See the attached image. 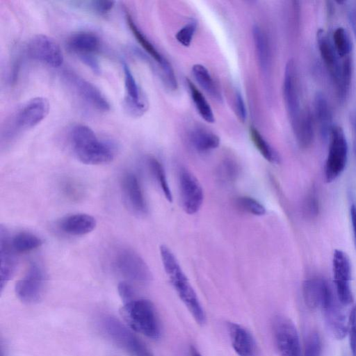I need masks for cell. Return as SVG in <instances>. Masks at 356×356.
Here are the masks:
<instances>
[{
	"instance_id": "obj_1",
	"label": "cell",
	"mask_w": 356,
	"mask_h": 356,
	"mask_svg": "<svg viewBox=\"0 0 356 356\" xmlns=\"http://www.w3.org/2000/svg\"><path fill=\"white\" fill-rule=\"evenodd\" d=\"M70 141L74 155L84 164H106L115 156V145L99 138L90 127L84 124H76L72 128Z\"/></svg>"
},
{
	"instance_id": "obj_2",
	"label": "cell",
	"mask_w": 356,
	"mask_h": 356,
	"mask_svg": "<svg viewBox=\"0 0 356 356\" xmlns=\"http://www.w3.org/2000/svg\"><path fill=\"white\" fill-rule=\"evenodd\" d=\"M160 254L164 270L178 297L195 321L200 325L204 324L205 312L176 257L165 245L160 246Z\"/></svg>"
},
{
	"instance_id": "obj_3",
	"label": "cell",
	"mask_w": 356,
	"mask_h": 356,
	"mask_svg": "<svg viewBox=\"0 0 356 356\" xmlns=\"http://www.w3.org/2000/svg\"><path fill=\"white\" fill-rule=\"evenodd\" d=\"M49 102L43 97H34L19 107L6 120L1 129V143H8L20 134L32 129L48 115Z\"/></svg>"
},
{
	"instance_id": "obj_4",
	"label": "cell",
	"mask_w": 356,
	"mask_h": 356,
	"mask_svg": "<svg viewBox=\"0 0 356 356\" xmlns=\"http://www.w3.org/2000/svg\"><path fill=\"white\" fill-rule=\"evenodd\" d=\"M120 314L132 330L152 339L161 332L159 318L153 303L145 298H136L123 302Z\"/></svg>"
},
{
	"instance_id": "obj_5",
	"label": "cell",
	"mask_w": 356,
	"mask_h": 356,
	"mask_svg": "<svg viewBox=\"0 0 356 356\" xmlns=\"http://www.w3.org/2000/svg\"><path fill=\"white\" fill-rule=\"evenodd\" d=\"M101 324L111 341L129 356H153L145 344L117 318L106 316Z\"/></svg>"
},
{
	"instance_id": "obj_6",
	"label": "cell",
	"mask_w": 356,
	"mask_h": 356,
	"mask_svg": "<svg viewBox=\"0 0 356 356\" xmlns=\"http://www.w3.org/2000/svg\"><path fill=\"white\" fill-rule=\"evenodd\" d=\"M330 143L324 175L327 182L335 180L344 170L348 155L346 135L341 127L334 126L329 138Z\"/></svg>"
},
{
	"instance_id": "obj_7",
	"label": "cell",
	"mask_w": 356,
	"mask_h": 356,
	"mask_svg": "<svg viewBox=\"0 0 356 356\" xmlns=\"http://www.w3.org/2000/svg\"><path fill=\"white\" fill-rule=\"evenodd\" d=\"M47 274L38 263L30 264L25 275L18 280L15 291L19 300L26 304H35L42 298L47 285Z\"/></svg>"
},
{
	"instance_id": "obj_8",
	"label": "cell",
	"mask_w": 356,
	"mask_h": 356,
	"mask_svg": "<svg viewBox=\"0 0 356 356\" xmlns=\"http://www.w3.org/2000/svg\"><path fill=\"white\" fill-rule=\"evenodd\" d=\"M283 97L288 117L293 129L300 120L306 108H302L301 105L297 69L292 59L287 62L285 67Z\"/></svg>"
},
{
	"instance_id": "obj_9",
	"label": "cell",
	"mask_w": 356,
	"mask_h": 356,
	"mask_svg": "<svg viewBox=\"0 0 356 356\" xmlns=\"http://www.w3.org/2000/svg\"><path fill=\"white\" fill-rule=\"evenodd\" d=\"M28 58L51 67H58L63 63V54L58 44L45 35L32 37L25 47Z\"/></svg>"
},
{
	"instance_id": "obj_10",
	"label": "cell",
	"mask_w": 356,
	"mask_h": 356,
	"mask_svg": "<svg viewBox=\"0 0 356 356\" xmlns=\"http://www.w3.org/2000/svg\"><path fill=\"white\" fill-rule=\"evenodd\" d=\"M63 77L75 95L90 107L102 112L110 110L108 99L95 85L71 71L64 72Z\"/></svg>"
},
{
	"instance_id": "obj_11",
	"label": "cell",
	"mask_w": 356,
	"mask_h": 356,
	"mask_svg": "<svg viewBox=\"0 0 356 356\" xmlns=\"http://www.w3.org/2000/svg\"><path fill=\"white\" fill-rule=\"evenodd\" d=\"M114 264L124 277L145 284L151 279V272L144 260L131 249H122L115 255Z\"/></svg>"
},
{
	"instance_id": "obj_12",
	"label": "cell",
	"mask_w": 356,
	"mask_h": 356,
	"mask_svg": "<svg viewBox=\"0 0 356 356\" xmlns=\"http://www.w3.org/2000/svg\"><path fill=\"white\" fill-rule=\"evenodd\" d=\"M273 335L280 356H302L298 331L289 318L284 316L276 318Z\"/></svg>"
},
{
	"instance_id": "obj_13",
	"label": "cell",
	"mask_w": 356,
	"mask_h": 356,
	"mask_svg": "<svg viewBox=\"0 0 356 356\" xmlns=\"http://www.w3.org/2000/svg\"><path fill=\"white\" fill-rule=\"evenodd\" d=\"M178 183L183 209L190 215L197 213L202 207L204 200V192L200 183L185 168L179 170Z\"/></svg>"
},
{
	"instance_id": "obj_14",
	"label": "cell",
	"mask_w": 356,
	"mask_h": 356,
	"mask_svg": "<svg viewBox=\"0 0 356 356\" xmlns=\"http://www.w3.org/2000/svg\"><path fill=\"white\" fill-rule=\"evenodd\" d=\"M332 266L337 296L343 305H350L353 296L350 286L351 266L348 255L341 250H335Z\"/></svg>"
},
{
	"instance_id": "obj_15",
	"label": "cell",
	"mask_w": 356,
	"mask_h": 356,
	"mask_svg": "<svg viewBox=\"0 0 356 356\" xmlns=\"http://www.w3.org/2000/svg\"><path fill=\"white\" fill-rule=\"evenodd\" d=\"M342 305L336 293H334L332 291L321 307L328 328L338 339H343L348 332V326Z\"/></svg>"
},
{
	"instance_id": "obj_16",
	"label": "cell",
	"mask_w": 356,
	"mask_h": 356,
	"mask_svg": "<svg viewBox=\"0 0 356 356\" xmlns=\"http://www.w3.org/2000/svg\"><path fill=\"white\" fill-rule=\"evenodd\" d=\"M316 38L321 58L337 88L342 76L343 59L338 55L332 38L325 31L318 30Z\"/></svg>"
},
{
	"instance_id": "obj_17",
	"label": "cell",
	"mask_w": 356,
	"mask_h": 356,
	"mask_svg": "<svg viewBox=\"0 0 356 356\" xmlns=\"http://www.w3.org/2000/svg\"><path fill=\"white\" fill-rule=\"evenodd\" d=\"M122 67L125 88L124 106L131 115L140 116L147 108V102L130 67L124 60L122 62Z\"/></svg>"
},
{
	"instance_id": "obj_18",
	"label": "cell",
	"mask_w": 356,
	"mask_h": 356,
	"mask_svg": "<svg viewBox=\"0 0 356 356\" xmlns=\"http://www.w3.org/2000/svg\"><path fill=\"white\" fill-rule=\"evenodd\" d=\"M17 252L11 245V237L3 225L0 227V285L1 291L13 276L17 268Z\"/></svg>"
},
{
	"instance_id": "obj_19",
	"label": "cell",
	"mask_w": 356,
	"mask_h": 356,
	"mask_svg": "<svg viewBox=\"0 0 356 356\" xmlns=\"http://www.w3.org/2000/svg\"><path fill=\"white\" fill-rule=\"evenodd\" d=\"M124 197L129 207L138 214H145L147 211V202L137 175L126 173L122 180Z\"/></svg>"
},
{
	"instance_id": "obj_20",
	"label": "cell",
	"mask_w": 356,
	"mask_h": 356,
	"mask_svg": "<svg viewBox=\"0 0 356 356\" xmlns=\"http://www.w3.org/2000/svg\"><path fill=\"white\" fill-rule=\"evenodd\" d=\"M332 291L325 279L314 277L304 281L302 296L307 307L314 310L321 307L324 300Z\"/></svg>"
},
{
	"instance_id": "obj_21",
	"label": "cell",
	"mask_w": 356,
	"mask_h": 356,
	"mask_svg": "<svg viewBox=\"0 0 356 356\" xmlns=\"http://www.w3.org/2000/svg\"><path fill=\"white\" fill-rule=\"evenodd\" d=\"M227 330L232 348L238 356L257 355V343L248 330L236 323H229Z\"/></svg>"
},
{
	"instance_id": "obj_22",
	"label": "cell",
	"mask_w": 356,
	"mask_h": 356,
	"mask_svg": "<svg viewBox=\"0 0 356 356\" xmlns=\"http://www.w3.org/2000/svg\"><path fill=\"white\" fill-rule=\"evenodd\" d=\"M99 38L90 31H79L71 35L67 40V47L70 51L79 57L94 56L99 49Z\"/></svg>"
},
{
	"instance_id": "obj_23",
	"label": "cell",
	"mask_w": 356,
	"mask_h": 356,
	"mask_svg": "<svg viewBox=\"0 0 356 356\" xmlns=\"http://www.w3.org/2000/svg\"><path fill=\"white\" fill-rule=\"evenodd\" d=\"M96 220L86 213H74L63 218L58 222L59 229L72 236H83L91 232L96 227Z\"/></svg>"
},
{
	"instance_id": "obj_24",
	"label": "cell",
	"mask_w": 356,
	"mask_h": 356,
	"mask_svg": "<svg viewBox=\"0 0 356 356\" xmlns=\"http://www.w3.org/2000/svg\"><path fill=\"white\" fill-rule=\"evenodd\" d=\"M314 117L323 139H329L333 125L332 112L325 95L321 92L316 94L314 100Z\"/></svg>"
},
{
	"instance_id": "obj_25",
	"label": "cell",
	"mask_w": 356,
	"mask_h": 356,
	"mask_svg": "<svg viewBox=\"0 0 356 356\" xmlns=\"http://www.w3.org/2000/svg\"><path fill=\"white\" fill-rule=\"evenodd\" d=\"M125 18L127 25L137 42L145 51L159 65L160 70L164 69L170 65L168 60L159 51L155 46L143 33L136 24L132 16L128 11L125 12Z\"/></svg>"
},
{
	"instance_id": "obj_26",
	"label": "cell",
	"mask_w": 356,
	"mask_h": 356,
	"mask_svg": "<svg viewBox=\"0 0 356 356\" xmlns=\"http://www.w3.org/2000/svg\"><path fill=\"white\" fill-rule=\"evenodd\" d=\"M192 147L198 152L207 153L216 149L220 138L213 132L203 127H196L189 136Z\"/></svg>"
},
{
	"instance_id": "obj_27",
	"label": "cell",
	"mask_w": 356,
	"mask_h": 356,
	"mask_svg": "<svg viewBox=\"0 0 356 356\" xmlns=\"http://www.w3.org/2000/svg\"><path fill=\"white\" fill-rule=\"evenodd\" d=\"M252 38L259 65L266 72L270 65V47L268 38L263 29L258 25L252 27Z\"/></svg>"
},
{
	"instance_id": "obj_28",
	"label": "cell",
	"mask_w": 356,
	"mask_h": 356,
	"mask_svg": "<svg viewBox=\"0 0 356 356\" xmlns=\"http://www.w3.org/2000/svg\"><path fill=\"white\" fill-rule=\"evenodd\" d=\"M293 131L301 147L306 148L311 145L314 140V119L309 109H305Z\"/></svg>"
},
{
	"instance_id": "obj_29",
	"label": "cell",
	"mask_w": 356,
	"mask_h": 356,
	"mask_svg": "<svg viewBox=\"0 0 356 356\" xmlns=\"http://www.w3.org/2000/svg\"><path fill=\"white\" fill-rule=\"evenodd\" d=\"M192 73L199 86L207 94L218 101L222 100L221 93L205 66L195 64L192 67Z\"/></svg>"
},
{
	"instance_id": "obj_30",
	"label": "cell",
	"mask_w": 356,
	"mask_h": 356,
	"mask_svg": "<svg viewBox=\"0 0 356 356\" xmlns=\"http://www.w3.org/2000/svg\"><path fill=\"white\" fill-rule=\"evenodd\" d=\"M186 84L193 102L199 115L206 122L213 123L215 122V117L210 104L205 97L188 79H186Z\"/></svg>"
},
{
	"instance_id": "obj_31",
	"label": "cell",
	"mask_w": 356,
	"mask_h": 356,
	"mask_svg": "<svg viewBox=\"0 0 356 356\" xmlns=\"http://www.w3.org/2000/svg\"><path fill=\"white\" fill-rule=\"evenodd\" d=\"M249 131L252 143L261 156L270 163H279L280 160L279 154L261 133L252 126L250 127Z\"/></svg>"
},
{
	"instance_id": "obj_32",
	"label": "cell",
	"mask_w": 356,
	"mask_h": 356,
	"mask_svg": "<svg viewBox=\"0 0 356 356\" xmlns=\"http://www.w3.org/2000/svg\"><path fill=\"white\" fill-rule=\"evenodd\" d=\"M147 164L154 179L160 186L168 201H172V192L170 188L166 174L161 162L155 157L149 156L147 158Z\"/></svg>"
},
{
	"instance_id": "obj_33",
	"label": "cell",
	"mask_w": 356,
	"mask_h": 356,
	"mask_svg": "<svg viewBox=\"0 0 356 356\" xmlns=\"http://www.w3.org/2000/svg\"><path fill=\"white\" fill-rule=\"evenodd\" d=\"M42 240L38 236L27 232H21L11 237V245L17 253L31 251L40 247Z\"/></svg>"
},
{
	"instance_id": "obj_34",
	"label": "cell",
	"mask_w": 356,
	"mask_h": 356,
	"mask_svg": "<svg viewBox=\"0 0 356 356\" xmlns=\"http://www.w3.org/2000/svg\"><path fill=\"white\" fill-rule=\"evenodd\" d=\"M331 38L334 47L341 58L351 56L353 43L348 32L344 28H337Z\"/></svg>"
},
{
	"instance_id": "obj_35",
	"label": "cell",
	"mask_w": 356,
	"mask_h": 356,
	"mask_svg": "<svg viewBox=\"0 0 356 356\" xmlns=\"http://www.w3.org/2000/svg\"><path fill=\"white\" fill-rule=\"evenodd\" d=\"M241 168L237 162L233 159H226L219 165L218 176L223 182L231 183L237 179Z\"/></svg>"
},
{
	"instance_id": "obj_36",
	"label": "cell",
	"mask_w": 356,
	"mask_h": 356,
	"mask_svg": "<svg viewBox=\"0 0 356 356\" xmlns=\"http://www.w3.org/2000/svg\"><path fill=\"white\" fill-rule=\"evenodd\" d=\"M236 207L246 213L257 216H264L266 209L264 205L256 199L249 196H240L235 200Z\"/></svg>"
},
{
	"instance_id": "obj_37",
	"label": "cell",
	"mask_w": 356,
	"mask_h": 356,
	"mask_svg": "<svg viewBox=\"0 0 356 356\" xmlns=\"http://www.w3.org/2000/svg\"><path fill=\"white\" fill-rule=\"evenodd\" d=\"M322 351V342L317 332H310L305 341L302 356H320Z\"/></svg>"
},
{
	"instance_id": "obj_38",
	"label": "cell",
	"mask_w": 356,
	"mask_h": 356,
	"mask_svg": "<svg viewBox=\"0 0 356 356\" xmlns=\"http://www.w3.org/2000/svg\"><path fill=\"white\" fill-rule=\"evenodd\" d=\"M81 6L90 10L99 15H106L114 7L115 1L97 0L91 1L79 2Z\"/></svg>"
},
{
	"instance_id": "obj_39",
	"label": "cell",
	"mask_w": 356,
	"mask_h": 356,
	"mask_svg": "<svg viewBox=\"0 0 356 356\" xmlns=\"http://www.w3.org/2000/svg\"><path fill=\"white\" fill-rule=\"evenodd\" d=\"M197 29V23L191 21L184 26L176 33L175 38L177 42L184 47H188L193 40Z\"/></svg>"
},
{
	"instance_id": "obj_40",
	"label": "cell",
	"mask_w": 356,
	"mask_h": 356,
	"mask_svg": "<svg viewBox=\"0 0 356 356\" xmlns=\"http://www.w3.org/2000/svg\"><path fill=\"white\" fill-rule=\"evenodd\" d=\"M348 332L352 353L353 356H356V305L351 312Z\"/></svg>"
},
{
	"instance_id": "obj_41",
	"label": "cell",
	"mask_w": 356,
	"mask_h": 356,
	"mask_svg": "<svg viewBox=\"0 0 356 356\" xmlns=\"http://www.w3.org/2000/svg\"><path fill=\"white\" fill-rule=\"evenodd\" d=\"M304 211L307 216H314L318 213V202L316 195L312 193L307 195L304 202Z\"/></svg>"
},
{
	"instance_id": "obj_42",
	"label": "cell",
	"mask_w": 356,
	"mask_h": 356,
	"mask_svg": "<svg viewBox=\"0 0 356 356\" xmlns=\"http://www.w3.org/2000/svg\"><path fill=\"white\" fill-rule=\"evenodd\" d=\"M234 105L238 118L241 122H245L247 117V111L243 97L240 92H236Z\"/></svg>"
},
{
	"instance_id": "obj_43",
	"label": "cell",
	"mask_w": 356,
	"mask_h": 356,
	"mask_svg": "<svg viewBox=\"0 0 356 356\" xmlns=\"http://www.w3.org/2000/svg\"><path fill=\"white\" fill-rule=\"evenodd\" d=\"M118 290L122 302H127L135 298L134 291L131 286L127 282H122L119 283Z\"/></svg>"
},
{
	"instance_id": "obj_44",
	"label": "cell",
	"mask_w": 356,
	"mask_h": 356,
	"mask_svg": "<svg viewBox=\"0 0 356 356\" xmlns=\"http://www.w3.org/2000/svg\"><path fill=\"white\" fill-rule=\"evenodd\" d=\"M81 60L90 67L95 74H99L101 68L97 59L95 56H86L79 57Z\"/></svg>"
},
{
	"instance_id": "obj_45",
	"label": "cell",
	"mask_w": 356,
	"mask_h": 356,
	"mask_svg": "<svg viewBox=\"0 0 356 356\" xmlns=\"http://www.w3.org/2000/svg\"><path fill=\"white\" fill-rule=\"evenodd\" d=\"M350 123L353 134V150L356 156V110L353 111L350 115Z\"/></svg>"
},
{
	"instance_id": "obj_46",
	"label": "cell",
	"mask_w": 356,
	"mask_h": 356,
	"mask_svg": "<svg viewBox=\"0 0 356 356\" xmlns=\"http://www.w3.org/2000/svg\"><path fill=\"white\" fill-rule=\"evenodd\" d=\"M348 19L353 30V32L356 38V8H351L348 11Z\"/></svg>"
},
{
	"instance_id": "obj_47",
	"label": "cell",
	"mask_w": 356,
	"mask_h": 356,
	"mask_svg": "<svg viewBox=\"0 0 356 356\" xmlns=\"http://www.w3.org/2000/svg\"><path fill=\"white\" fill-rule=\"evenodd\" d=\"M350 214L351 218L352 228L354 236V241L356 247V206L352 204L350 208Z\"/></svg>"
},
{
	"instance_id": "obj_48",
	"label": "cell",
	"mask_w": 356,
	"mask_h": 356,
	"mask_svg": "<svg viewBox=\"0 0 356 356\" xmlns=\"http://www.w3.org/2000/svg\"><path fill=\"white\" fill-rule=\"evenodd\" d=\"M189 356H202V355L195 348L191 347L189 350Z\"/></svg>"
}]
</instances>
